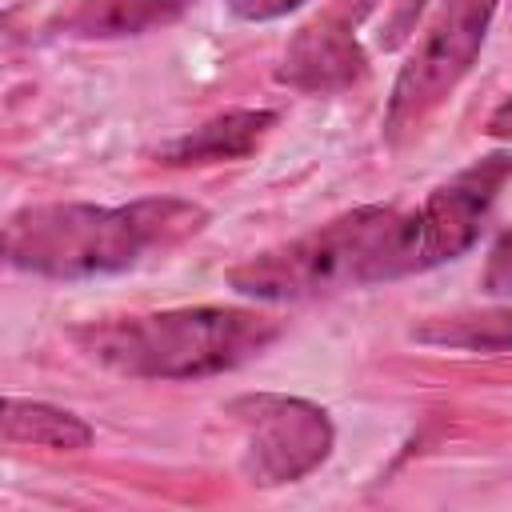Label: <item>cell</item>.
I'll use <instances>...</instances> for the list:
<instances>
[{"label":"cell","mask_w":512,"mask_h":512,"mask_svg":"<svg viewBox=\"0 0 512 512\" xmlns=\"http://www.w3.org/2000/svg\"><path fill=\"white\" fill-rule=\"evenodd\" d=\"M0 428H4L8 444H32V448H52V452H80V448L92 444V424L88 420H80L68 408L44 404V400L8 396Z\"/></svg>","instance_id":"obj_10"},{"label":"cell","mask_w":512,"mask_h":512,"mask_svg":"<svg viewBox=\"0 0 512 512\" xmlns=\"http://www.w3.org/2000/svg\"><path fill=\"white\" fill-rule=\"evenodd\" d=\"M284 324L252 308H164L72 328L76 348L128 380H200L232 372L276 344Z\"/></svg>","instance_id":"obj_2"},{"label":"cell","mask_w":512,"mask_h":512,"mask_svg":"<svg viewBox=\"0 0 512 512\" xmlns=\"http://www.w3.org/2000/svg\"><path fill=\"white\" fill-rule=\"evenodd\" d=\"M424 4H428V0H392V12H388V24H384L380 44H384V48H400V44L412 36V28H416Z\"/></svg>","instance_id":"obj_13"},{"label":"cell","mask_w":512,"mask_h":512,"mask_svg":"<svg viewBox=\"0 0 512 512\" xmlns=\"http://www.w3.org/2000/svg\"><path fill=\"white\" fill-rule=\"evenodd\" d=\"M228 416L244 432L240 472L256 488H280L304 480L328 460L336 444V428L328 412L304 396L248 392L228 404Z\"/></svg>","instance_id":"obj_5"},{"label":"cell","mask_w":512,"mask_h":512,"mask_svg":"<svg viewBox=\"0 0 512 512\" xmlns=\"http://www.w3.org/2000/svg\"><path fill=\"white\" fill-rule=\"evenodd\" d=\"M276 128L272 108H232L224 116L204 120L200 128L168 140L156 148V160L168 168H192V164H224V160H244L256 152V144Z\"/></svg>","instance_id":"obj_8"},{"label":"cell","mask_w":512,"mask_h":512,"mask_svg":"<svg viewBox=\"0 0 512 512\" xmlns=\"http://www.w3.org/2000/svg\"><path fill=\"white\" fill-rule=\"evenodd\" d=\"M484 132H488L492 140H508V136H512V92H508V96L496 104V112L488 116Z\"/></svg>","instance_id":"obj_15"},{"label":"cell","mask_w":512,"mask_h":512,"mask_svg":"<svg viewBox=\"0 0 512 512\" xmlns=\"http://www.w3.org/2000/svg\"><path fill=\"white\" fill-rule=\"evenodd\" d=\"M512 180V152H492L444 180L428 192V200L408 212V276L428 272L436 264H448L464 256L480 224L488 220L500 188Z\"/></svg>","instance_id":"obj_6"},{"label":"cell","mask_w":512,"mask_h":512,"mask_svg":"<svg viewBox=\"0 0 512 512\" xmlns=\"http://www.w3.org/2000/svg\"><path fill=\"white\" fill-rule=\"evenodd\" d=\"M364 72H368V56L356 40V28L344 16L328 12V16H316L312 24H304L288 40L276 80L288 84L292 92L332 96V92H344L356 80H364Z\"/></svg>","instance_id":"obj_7"},{"label":"cell","mask_w":512,"mask_h":512,"mask_svg":"<svg viewBox=\"0 0 512 512\" xmlns=\"http://www.w3.org/2000/svg\"><path fill=\"white\" fill-rule=\"evenodd\" d=\"M208 212L192 200L148 196L132 204H28L4 224V260L44 280H92L136 268L152 252L192 240Z\"/></svg>","instance_id":"obj_1"},{"label":"cell","mask_w":512,"mask_h":512,"mask_svg":"<svg viewBox=\"0 0 512 512\" xmlns=\"http://www.w3.org/2000/svg\"><path fill=\"white\" fill-rule=\"evenodd\" d=\"M500 0H440L436 16L424 28V40L408 56V64L396 72L388 104H384V140L400 144L412 136L448 96L452 88L472 72L488 24L496 16Z\"/></svg>","instance_id":"obj_4"},{"label":"cell","mask_w":512,"mask_h":512,"mask_svg":"<svg viewBox=\"0 0 512 512\" xmlns=\"http://www.w3.org/2000/svg\"><path fill=\"white\" fill-rule=\"evenodd\" d=\"M400 276H408V212L364 204L228 268V288L264 304H300Z\"/></svg>","instance_id":"obj_3"},{"label":"cell","mask_w":512,"mask_h":512,"mask_svg":"<svg viewBox=\"0 0 512 512\" xmlns=\"http://www.w3.org/2000/svg\"><path fill=\"white\" fill-rule=\"evenodd\" d=\"M412 340L432 344V348H460V352L500 356V352H512V308L428 316L412 328Z\"/></svg>","instance_id":"obj_11"},{"label":"cell","mask_w":512,"mask_h":512,"mask_svg":"<svg viewBox=\"0 0 512 512\" xmlns=\"http://www.w3.org/2000/svg\"><path fill=\"white\" fill-rule=\"evenodd\" d=\"M196 0H72L52 28L80 40H116V36H140L152 28L172 24L184 16Z\"/></svg>","instance_id":"obj_9"},{"label":"cell","mask_w":512,"mask_h":512,"mask_svg":"<svg viewBox=\"0 0 512 512\" xmlns=\"http://www.w3.org/2000/svg\"><path fill=\"white\" fill-rule=\"evenodd\" d=\"M228 12L236 20H248V24H264V20H280L296 8H304L308 0H224Z\"/></svg>","instance_id":"obj_14"},{"label":"cell","mask_w":512,"mask_h":512,"mask_svg":"<svg viewBox=\"0 0 512 512\" xmlns=\"http://www.w3.org/2000/svg\"><path fill=\"white\" fill-rule=\"evenodd\" d=\"M480 288H484L488 296H512V228H504V232L496 236V244L488 248Z\"/></svg>","instance_id":"obj_12"}]
</instances>
